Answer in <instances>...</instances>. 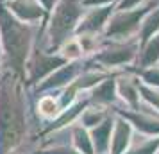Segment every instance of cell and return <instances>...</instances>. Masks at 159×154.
Listing matches in <instances>:
<instances>
[{"label":"cell","mask_w":159,"mask_h":154,"mask_svg":"<svg viewBox=\"0 0 159 154\" xmlns=\"http://www.w3.org/2000/svg\"><path fill=\"white\" fill-rule=\"evenodd\" d=\"M39 110H41V113H43V115H47V117H52V115L57 111L56 100H54L52 97H45L43 100L39 102Z\"/></svg>","instance_id":"1"},{"label":"cell","mask_w":159,"mask_h":154,"mask_svg":"<svg viewBox=\"0 0 159 154\" xmlns=\"http://www.w3.org/2000/svg\"><path fill=\"white\" fill-rule=\"evenodd\" d=\"M68 47H70V52H66V56H68V58H77V56H79V45L75 43V41H72V43L68 45Z\"/></svg>","instance_id":"2"}]
</instances>
